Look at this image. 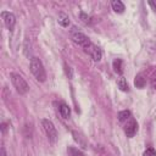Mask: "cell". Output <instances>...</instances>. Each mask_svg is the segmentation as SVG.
<instances>
[{
	"mask_svg": "<svg viewBox=\"0 0 156 156\" xmlns=\"http://www.w3.org/2000/svg\"><path fill=\"white\" fill-rule=\"evenodd\" d=\"M30 72L35 77L37 80H39V82L46 80V72H45V68H44L40 58H38V57L30 58Z\"/></svg>",
	"mask_w": 156,
	"mask_h": 156,
	"instance_id": "1",
	"label": "cell"
},
{
	"mask_svg": "<svg viewBox=\"0 0 156 156\" xmlns=\"http://www.w3.org/2000/svg\"><path fill=\"white\" fill-rule=\"evenodd\" d=\"M145 84H146V79H145V77H144L141 73L136 74L135 78H134V85H135V88H138V89H143V88L145 87Z\"/></svg>",
	"mask_w": 156,
	"mask_h": 156,
	"instance_id": "8",
	"label": "cell"
},
{
	"mask_svg": "<svg viewBox=\"0 0 156 156\" xmlns=\"http://www.w3.org/2000/svg\"><path fill=\"white\" fill-rule=\"evenodd\" d=\"M79 16H80V20H82L84 23H87V24H90V23H91V18H90V16H88L87 13L80 12Z\"/></svg>",
	"mask_w": 156,
	"mask_h": 156,
	"instance_id": "16",
	"label": "cell"
},
{
	"mask_svg": "<svg viewBox=\"0 0 156 156\" xmlns=\"http://www.w3.org/2000/svg\"><path fill=\"white\" fill-rule=\"evenodd\" d=\"M1 156H6V152H5V147H1Z\"/></svg>",
	"mask_w": 156,
	"mask_h": 156,
	"instance_id": "20",
	"label": "cell"
},
{
	"mask_svg": "<svg viewBox=\"0 0 156 156\" xmlns=\"http://www.w3.org/2000/svg\"><path fill=\"white\" fill-rule=\"evenodd\" d=\"M143 156H156V150H155L154 147H147V149L144 151Z\"/></svg>",
	"mask_w": 156,
	"mask_h": 156,
	"instance_id": "17",
	"label": "cell"
},
{
	"mask_svg": "<svg viewBox=\"0 0 156 156\" xmlns=\"http://www.w3.org/2000/svg\"><path fill=\"white\" fill-rule=\"evenodd\" d=\"M85 52H88V54L91 56V58H93L94 61H100V60H101L102 52H101V50H100L98 46H95L94 44H91V45L85 50Z\"/></svg>",
	"mask_w": 156,
	"mask_h": 156,
	"instance_id": "7",
	"label": "cell"
},
{
	"mask_svg": "<svg viewBox=\"0 0 156 156\" xmlns=\"http://www.w3.org/2000/svg\"><path fill=\"white\" fill-rule=\"evenodd\" d=\"M151 87L156 89V71L154 72V74H152V77H151Z\"/></svg>",
	"mask_w": 156,
	"mask_h": 156,
	"instance_id": "19",
	"label": "cell"
},
{
	"mask_svg": "<svg viewBox=\"0 0 156 156\" xmlns=\"http://www.w3.org/2000/svg\"><path fill=\"white\" fill-rule=\"evenodd\" d=\"M5 128H6V124L2 123V124H1V129H2V132H5Z\"/></svg>",
	"mask_w": 156,
	"mask_h": 156,
	"instance_id": "21",
	"label": "cell"
},
{
	"mask_svg": "<svg viewBox=\"0 0 156 156\" xmlns=\"http://www.w3.org/2000/svg\"><path fill=\"white\" fill-rule=\"evenodd\" d=\"M111 6H112V10H113L115 12H117V13H122V12L124 11V5H123V2L119 1V0H113V1L111 2Z\"/></svg>",
	"mask_w": 156,
	"mask_h": 156,
	"instance_id": "9",
	"label": "cell"
},
{
	"mask_svg": "<svg viewBox=\"0 0 156 156\" xmlns=\"http://www.w3.org/2000/svg\"><path fill=\"white\" fill-rule=\"evenodd\" d=\"M65 69H66V74L68 76V78H72V77H73V73H72L71 67H68L67 65H65Z\"/></svg>",
	"mask_w": 156,
	"mask_h": 156,
	"instance_id": "18",
	"label": "cell"
},
{
	"mask_svg": "<svg viewBox=\"0 0 156 156\" xmlns=\"http://www.w3.org/2000/svg\"><path fill=\"white\" fill-rule=\"evenodd\" d=\"M41 126H43V129H44L49 141L50 143H55L57 140V130H56L54 123L50 119L44 118V119H41Z\"/></svg>",
	"mask_w": 156,
	"mask_h": 156,
	"instance_id": "3",
	"label": "cell"
},
{
	"mask_svg": "<svg viewBox=\"0 0 156 156\" xmlns=\"http://www.w3.org/2000/svg\"><path fill=\"white\" fill-rule=\"evenodd\" d=\"M129 118H130V112H129V111H127V110L121 111V112L118 113V119H119L121 122L127 121V119H129Z\"/></svg>",
	"mask_w": 156,
	"mask_h": 156,
	"instance_id": "15",
	"label": "cell"
},
{
	"mask_svg": "<svg viewBox=\"0 0 156 156\" xmlns=\"http://www.w3.org/2000/svg\"><path fill=\"white\" fill-rule=\"evenodd\" d=\"M67 154H68V156H84V154L74 146H68L67 147Z\"/></svg>",
	"mask_w": 156,
	"mask_h": 156,
	"instance_id": "14",
	"label": "cell"
},
{
	"mask_svg": "<svg viewBox=\"0 0 156 156\" xmlns=\"http://www.w3.org/2000/svg\"><path fill=\"white\" fill-rule=\"evenodd\" d=\"M72 40H73V43L74 44H77L78 46H80V48H83L84 50H87L93 43L90 41V39L85 35V34H83V33H80V32H74V33H72Z\"/></svg>",
	"mask_w": 156,
	"mask_h": 156,
	"instance_id": "4",
	"label": "cell"
},
{
	"mask_svg": "<svg viewBox=\"0 0 156 156\" xmlns=\"http://www.w3.org/2000/svg\"><path fill=\"white\" fill-rule=\"evenodd\" d=\"M58 111H60V115H61L63 118H68L69 115H71V108H69L68 105H66V104H61L60 107H58Z\"/></svg>",
	"mask_w": 156,
	"mask_h": 156,
	"instance_id": "10",
	"label": "cell"
},
{
	"mask_svg": "<svg viewBox=\"0 0 156 156\" xmlns=\"http://www.w3.org/2000/svg\"><path fill=\"white\" fill-rule=\"evenodd\" d=\"M117 85L119 88V90L122 91H128L129 90V85H128V82L124 77H121L118 80H117Z\"/></svg>",
	"mask_w": 156,
	"mask_h": 156,
	"instance_id": "11",
	"label": "cell"
},
{
	"mask_svg": "<svg viewBox=\"0 0 156 156\" xmlns=\"http://www.w3.org/2000/svg\"><path fill=\"white\" fill-rule=\"evenodd\" d=\"M138 130V123L134 118H129V121L124 126V133L128 138H133Z\"/></svg>",
	"mask_w": 156,
	"mask_h": 156,
	"instance_id": "6",
	"label": "cell"
},
{
	"mask_svg": "<svg viewBox=\"0 0 156 156\" xmlns=\"http://www.w3.org/2000/svg\"><path fill=\"white\" fill-rule=\"evenodd\" d=\"M10 77H11V82H12V84H13V87L16 88V90H17L18 94L24 95V94L28 93L29 87H28L27 82L24 80V78H23L21 74L12 72V73L10 74Z\"/></svg>",
	"mask_w": 156,
	"mask_h": 156,
	"instance_id": "2",
	"label": "cell"
},
{
	"mask_svg": "<svg viewBox=\"0 0 156 156\" xmlns=\"http://www.w3.org/2000/svg\"><path fill=\"white\" fill-rule=\"evenodd\" d=\"M58 23H60L62 27H68V24H69V17H68V15L61 12V13L58 15Z\"/></svg>",
	"mask_w": 156,
	"mask_h": 156,
	"instance_id": "13",
	"label": "cell"
},
{
	"mask_svg": "<svg viewBox=\"0 0 156 156\" xmlns=\"http://www.w3.org/2000/svg\"><path fill=\"white\" fill-rule=\"evenodd\" d=\"M112 65H113V69H115L116 73H118V74H122L123 73V66H122L123 62H122L121 58H116Z\"/></svg>",
	"mask_w": 156,
	"mask_h": 156,
	"instance_id": "12",
	"label": "cell"
},
{
	"mask_svg": "<svg viewBox=\"0 0 156 156\" xmlns=\"http://www.w3.org/2000/svg\"><path fill=\"white\" fill-rule=\"evenodd\" d=\"M1 18H2L6 28L9 30H12L13 27H15V24H16V17H15V15L11 13V12H7V11H2L1 12Z\"/></svg>",
	"mask_w": 156,
	"mask_h": 156,
	"instance_id": "5",
	"label": "cell"
}]
</instances>
